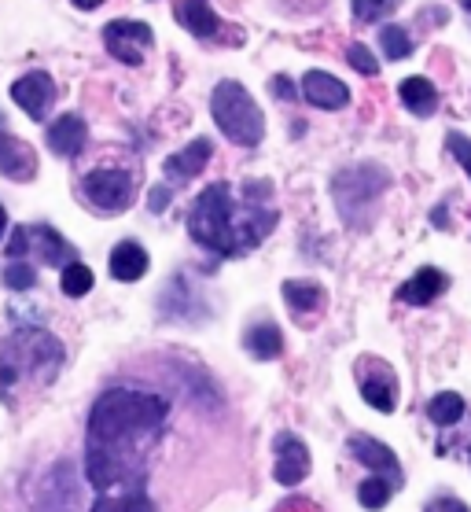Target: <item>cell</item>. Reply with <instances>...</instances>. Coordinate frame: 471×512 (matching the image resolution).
Returning a JSON list of instances; mask_svg holds the SVG:
<instances>
[{
	"label": "cell",
	"instance_id": "1",
	"mask_svg": "<svg viewBox=\"0 0 471 512\" xmlns=\"http://www.w3.org/2000/svg\"><path fill=\"white\" fill-rule=\"evenodd\" d=\"M269 196H273L269 181H247L240 188V196L232 192V185L218 181L207 192H199V199L192 203L188 233L196 244L210 247L225 258L247 255L273 233L276 225V210H265Z\"/></svg>",
	"mask_w": 471,
	"mask_h": 512
},
{
	"label": "cell",
	"instance_id": "2",
	"mask_svg": "<svg viewBox=\"0 0 471 512\" xmlns=\"http://www.w3.org/2000/svg\"><path fill=\"white\" fill-rule=\"evenodd\" d=\"M166 413H170V406L159 395L107 391V395L96 398V406L89 413V446L144 454V443L162 431Z\"/></svg>",
	"mask_w": 471,
	"mask_h": 512
},
{
	"label": "cell",
	"instance_id": "3",
	"mask_svg": "<svg viewBox=\"0 0 471 512\" xmlns=\"http://www.w3.org/2000/svg\"><path fill=\"white\" fill-rule=\"evenodd\" d=\"M63 365V347L45 328H19L0 343V387H15L23 380L52 384Z\"/></svg>",
	"mask_w": 471,
	"mask_h": 512
},
{
	"label": "cell",
	"instance_id": "4",
	"mask_svg": "<svg viewBox=\"0 0 471 512\" xmlns=\"http://www.w3.org/2000/svg\"><path fill=\"white\" fill-rule=\"evenodd\" d=\"M387 185H391V174L376 163H357V166H346L343 174H335L332 196L339 214H343V222L354 225V229H365L372 222L376 203L387 192Z\"/></svg>",
	"mask_w": 471,
	"mask_h": 512
},
{
	"label": "cell",
	"instance_id": "5",
	"mask_svg": "<svg viewBox=\"0 0 471 512\" xmlns=\"http://www.w3.org/2000/svg\"><path fill=\"white\" fill-rule=\"evenodd\" d=\"M210 111H214V122H218V129L232 140V144H240V148H254V144H262L265 115L240 82H218L214 85Z\"/></svg>",
	"mask_w": 471,
	"mask_h": 512
},
{
	"label": "cell",
	"instance_id": "6",
	"mask_svg": "<svg viewBox=\"0 0 471 512\" xmlns=\"http://www.w3.org/2000/svg\"><path fill=\"white\" fill-rule=\"evenodd\" d=\"M85 472L89 483L100 494H107L111 487H140V479L148 472V457L133 454V450H107V446H89L85 454Z\"/></svg>",
	"mask_w": 471,
	"mask_h": 512
},
{
	"label": "cell",
	"instance_id": "7",
	"mask_svg": "<svg viewBox=\"0 0 471 512\" xmlns=\"http://www.w3.org/2000/svg\"><path fill=\"white\" fill-rule=\"evenodd\" d=\"M4 251H8V258H23L34 251L41 262H48V266H63V269L74 262V247H70L56 229H48V225H19Z\"/></svg>",
	"mask_w": 471,
	"mask_h": 512
},
{
	"label": "cell",
	"instance_id": "8",
	"mask_svg": "<svg viewBox=\"0 0 471 512\" xmlns=\"http://www.w3.org/2000/svg\"><path fill=\"white\" fill-rule=\"evenodd\" d=\"M357 384H361V398L380 413H394L398 406V376L387 361L380 358H361L357 361Z\"/></svg>",
	"mask_w": 471,
	"mask_h": 512
},
{
	"label": "cell",
	"instance_id": "9",
	"mask_svg": "<svg viewBox=\"0 0 471 512\" xmlns=\"http://www.w3.org/2000/svg\"><path fill=\"white\" fill-rule=\"evenodd\" d=\"M104 45L118 63L140 67L144 52L151 48V26L137 23V19H115V23L104 26Z\"/></svg>",
	"mask_w": 471,
	"mask_h": 512
},
{
	"label": "cell",
	"instance_id": "10",
	"mask_svg": "<svg viewBox=\"0 0 471 512\" xmlns=\"http://www.w3.org/2000/svg\"><path fill=\"white\" fill-rule=\"evenodd\" d=\"M85 196H89L92 207L107 210V214H115V210H126L133 203V177L126 170H92L85 174Z\"/></svg>",
	"mask_w": 471,
	"mask_h": 512
},
{
	"label": "cell",
	"instance_id": "11",
	"mask_svg": "<svg viewBox=\"0 0 471 512\" xmlns=\"http://www.w3.org/2000/svg\"><path fill=\"white\" fill-rule=\"evenodd\" d=\"M12 100L23 107L34 122H45L52 104H56V82L48 78L45 70H30V74H23V78L12 85Z\"/></svg>",
	"mask_w": 471,
	"mask_h": 512
},
{
	"label": "cell",
	"instance_id": "12",
	"mask_svg": "<svg viewBox=\"0 0 471 512\" xmlns=\"http://www.w3.org/2000/svg\"><path fill=\"white\" fill-rule=\"evenodd\" d=\"M273 450H276V465H273L276 483L295 487V483H302V479L310 476V450H306V443H302L299 435H291V431L276 435Z\"/></svg>",
	"mask_w": 471,
	"mask_h": 512
},
{
	"label": "cell",
	"instance_id": "13",
	"mask_svg": "<svg viewBox=\"0 0 471 512\" xmlns=\"http://www.w3.org/2000/svg\"><path fill=\"white\" fill-rule=\"evenodd\" d=\"M346 450L354 454V461L368 465L372 472H380L383 479H391L394 487H402V465H398V457L391 454V446H383L380 439H368V435H350Z\"/></svg>",
	"mask_w": 471,
	"mask_h": 512
},
{
	"label": "cell",
	"instance_id": "14",
	"mask_svg": "<svg viewBox=\"0 0 471 512\" xmlns=\"http://www.w3.org/2000/svg\"><path fill=\"white\" fill-rule=\"evenodd\" d=\"M0 174L12 181H30L37 174V155L26 140L0 129Z\"/></svg>",
	"mask_w": 471,
	"mask_h": 512
},
{
	"label": "cell",
	"instance_id": "15",
	"mask_svg": "<svg viewBox=\"0 0 471 512\" xmlns=\"http://www.w3.org/2000/svg\"><path fill=\"white\" fill-rule=\"evenodd\" d=\"M302 96H306L313 107H324V111H339V107L350 104V89H346L339 78L324 74V70H310V74L302 78Z\"/></svg>",
	"mask_w": 471,
	"mask_h": 512
},
{
	"label": "cell",
	"instance_id": "16",
	"mask_svg": "<svg viewBox=\"0 0 471 512\" xmlns=\"http://www.w3.org/2000/svg\"><path fill=\"white\" fill-rule=\"evenodd\" d=\"M210 155H214V144H210L207 137H196L184 152L170 155V159L162 163V170H166L170 181H192V177H199L207 170Z\"/></svg>",
	"mask_w": 471,
	"mask_h": 512
},
{
	"label": "cell",
	"instance_id": "17",
	"mask_svg": "<svg viewBox=\"0 0 471 512\" xmlns=\"http://www.w3.org/2000/svg\"><path fill=\"white\" fill-rule=\"evenodd\" d=\"M446 288H449L446 273L435 269V266H424V269H416L413 280H405L402 288H398V299L409 303V306H427V303H435Z\"/></svg>",
	"mask_w": 471,
	"mask_h": 512
},
{
	"label": "cell",
	"instance_id": "18",
	"mask_svg": "<svg viewBox=\"0 0 471 512\" xmlns=\"http://www.w3.org/2000/svg\"><path fill=\"white\" fill-rule=\"evenodd\" d=\"M85 140H89V129H85V122L78 115H63L48 126V148L63 155V159H78Z\"/></svg>",
	"mask_w": 471,
	"mask_h": 512
},
{
	"label": "cell",
	"instance_id": "19",
	"mask_svg": "<svg viewBox=\"0 0 471 512\" xmlns=\"http://www.w3.org/2000/svg\"><path fill=\"white\" fill-rule=\"evenodd\" d=\"M144 273H148V251H144L137 240H122V244L111 251V277L133 284V280H140Z\"/></svg>",
	"mask_w": 471,
	"mask_h": 512
},
{
	"label": "cell",
	"instance_id": "20",
	"mask_svg": "<svg viewBox=\"0 0 471 512\" xmlns=\"http://www.w3.org/2000/svg\"><path fill=\"white\" fill-rule=\"evenodd\" d=\"M398 96H402V104L413 111L416 118H431L438 111V89L427 78H405L398 85Z\"/></svg>",
	"mask_w": 471,
	"mask_h": 512
},
{
	"label": "cell",
	"instance_id": "21",
	"mask_svg": "<svg viewBox=\"0 0 471 512\" xmlns=\"http://www.w3.org/2000/svg\"><path fill=\"white\" fill-rule=\"evenodd\" d=\"M177 23L188 30V34L196 37H214L218 34V15L210 8L207 0H181V8H177Z\"/></svg>",
	"mask_w": 471,
	"mask_h": 512
},
{
	"label": "cell",
	"instance_id": "22",
	"mask_svg": "<svg viewBox=\"0 0 471 512\" xmlns=\"http://www.w3.org/2000/svg\"><path fill=\"white\" fill-rule=\"evenodd\" d=\"M243 343H247V350H251L258 361H273V358H280V350H284V336H280V328H276L273 321L247 328Z\"/></svg>",
	"mask_w": 471,
	"mask_h": 512
},
{
	"label": "cell",
	"instance_id": "23",
	"mask_svg": "<svg viewBox=\"0 0 471 512\" xmlns=\"http://www.w3.org/2000/svg\"><path fill=\"white\" fill-rule=\"evenodd\" d=\"M92 512H155V505L140 487H129L118 494H100L92 501Z\"/></svg>",
	"mask_w": 471,
	"mask_h": 512
},
{
	"label": "cell",
	"instance_id": "24",
	"mask_svg": "<svg viewBox=\"0 0 471 512\" xmlns=\"http://www.w3.org/2000/svg\"><path fill=\"white\" fill-rule=\"evenodd\" d=\"M284 299H288L291 314H317L324 306V288L313 280H288L284 284Z\"/></svg>",
	"mask_w": 471,
	"mask_h": 512
},
{
	"label": "cell",
	"instance_id": "25",
	"mask_svg": "<svg viewBox=\"0 0 471 512\" xmlns=\"http://www.w3.org/2000/svg\"><path fill=\"white\" fill-rule=\"evenodd\" d=\"M427 417H431V424H438V428H453V424L464 417V398L453 395V391H442V395H435L427 402Z\"/></svg>",
	"mask_w": 471,
	"mask_h": 512
},
{
	"label": "cell",
	"instance_id": "26",
	"mask_svg": "<svg viewBox=\"0 0 471 512\" xmlns=\"http://www.w3.org/2000/svg\"><path fill=\"white\" fill-rule=\"evenodd\" d=\"M391 494H394V483L383 476H368L365 483L357 487V501H361L365 509H383V505L391 501Z\"/></svg>",
	"mask_w": 471,
	"mask_h": 512
},
{
	"label": "cell",
	"instance_id": "27",
	"mask_svg": "<svg viewBox=\"0 0 471 512\" xmlns=\"http://www.w3.org/2000/svg\"><path fill=\"white\" fill-rule=\"evenodd\" d=\"M59 284H63V291H67L70 299H81V295H89V288H92V269L85 266V262H70V266L63 269Z\"/></svg>",
	"mask_w": 471,
	"mask_h": 512
},
{
	"label": "cell",
	"instance_id": "28",
	"mask_svg": "<svg viewBox=\"0 0 471 512\" xmlns=\"http://www.w3.org/2000/svg\"><path fill=\"white\" fill-rule=\"evenodd\" d=\"M380 45H383V56L387 59H405L409 52H413V37L405 34L402 26H383Z\"/></svg>",
	"mask_w": 471,
	"mask_h": 512
},
{
	"label": "cell",
	"instance_id": "29",
	"mask_svg": "<svg viewBox=\"0 0 471 512\" xmlns=\"http://www.w3.org/2000/svg\"><path fill=\"white\" fill-rule=\"evenodd\" d=\"M350 4H354L357 23H380L398 8V0H350Z\"/></svg>",
	"mask_w": 471,
	"mask_h": 512
},
{
	"label": "cell",
	"instance_id": "30",
	"mask_svg": "<svg viewBox=\"0 0 471 512\" xmlns=\"http://www.w3.org/2000/svg\"><path fill=\"white\" fill-rule=\"evenodd\" d=\"M346 59H350V67L361 70L365 78H376V74H380V63H376V56H372V52H368L365 45H350Z\"/></svg>",
	"mask_w": 471,
	"mask_h": 512
},
{
	"label": "cell",
	"instance_id": "31",
	"mask_svg": "<svg viewBox=\"0 0 471 512\" xmlns=\"http://www.w3.org/2000/svg\"><path fill=\"white\" fill-rule=\"evenodd\" d=\"M34 266H26V262H12V266L4 269V284L15 291H26V288H34Z\"/></svg>",
	"mask_w": 471,
	"mask_h": 512
},
{
	"label": "cell",
	"instance_id": "32",
	"mask_svg": "<svg viewBox=\"0 0 471 512\" xmlns=\"http://www.w3.org/2000/svg\"><path fill=\"white\" fill-rule=\"evenodd\" d=\"M446 148H449V155L457 159L464 170H468V177H471V140L464 137V133H449L446 137Z\"/></svg>",
	"mask_w": 471,
	"mask_h": 512
},
{
	"label": "cell",
	"instance_id": "33",
	"mask_svg": "<svg viewBox=\"0 0 471 512\" xmlns=\"http://www.w3.org/2000/svg\"><path fill=\"white\" fill-rule=\"evenodd\" d=\"M424 512H468V505L457 498H435V501H427Z\"/></svg>",
	"mask_w": 471,
	"mask_h": 512
},
{
	"label": "cell",
	"instance_id": "34",
	"mask_svg": "<svg viewBox=\"0 0 471 512\" xmlns=\"http://www.w3.org/2000/svg\"><path fill=\"white\" fill-rule=\"evenodd\" d=\"M170 196H173V192L166 185L151 188V192H148V207L155 210V214H162V210H166V203H170Z\"/></svg>",
	"mask_w": 471,
	"mask_h": 512
},
{
	"label": "cell",
	"instance_id": "35",
	"mask_svg": "<svg viewBox=\"0 0 471 512\" xmlns=\"http://www.w3.org/2000/svg\"><path fill=\"white\" fill-rule=\"evenodd\" d=\"M273 93L280 96V100H295V85H291V78L276 74V78H273Z\"/></svg>",
	"mask_w": 471,
	"mask_h": 512
},
{
	"label": "cell",
	"instance_id": "36",
	"mask_svg": "<svg viewBox=\"0 0 471 512\" xmlns=\"http://www.w3.org/2000/svg\"><path fill=\"white\" fill-rule=\"evenodd\" d=\"M104 0H74V8H81V12H92V8H100Z\"/></svg>",
	"mask_w": 471,
	"mask_h": 512
},
{
	"label": "cell",
	"instance_id": "37",
	"mask_svg": "<svg viewBox=\"0 0 471 512\" xmlns=\"http://www.w3.org/2000/svg\"><path fill=\"white\" fill-rule=\"evenodd\" d=\"M4 229H8V214H4V207H0V236H4Z\"/></svg>",
	"mask_w": 471,
	"mask_h": 512
},
{
	"label": "cell",
	"instance_id": "38",
	"mask_svg": "<svg viewBox=\"0 0 471 512\" xmlns=\"http://www.w3.org/2000/svg\"><path fill=\"white\" fill-rule=\"evenodd\" d=\"M460 4H464V8H468V12H471V0H460Z\"/></svg>",
	"mask_w": 471,
	"mask_h": 512
},
{
	"label": "cell",
	"instance_id": "39",
	"mask_svg": "<svg viewBox=\"0 0 471 512\" xmlns=\"http://www.w3.org/2000/svg\"><path fill=\"white\" fill-rule=\"evenodd\" d=\"M0 126H4V115H0Z\"/></svg>",
	"mask_w": 471,
	"mask_h": 512
},
{
	"label": "cell",
	"instance_id": "40",
	"mask_svg": "<svg viewBox=\"0 0 471 512\" xmlns=\"http://www.w3.org/2000/svg\"><path fill=\"white\" fill-rule=\"evenodd\" d=\"M468 454H471V443H468Z\"/></svg>",
	"mask_w": 471,
	"mask_h": 512
}]
</instances>
